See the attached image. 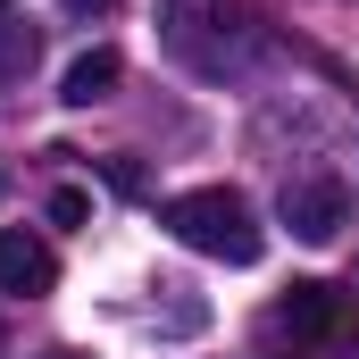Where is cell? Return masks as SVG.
I'll use <instances>...</instances> for the list:
<instances>
[{
    "mask_svg": "<svg viewBox=\"0 0 359 359\" xmlns=\"http://www.w3.org/2000/svg\"><path fill=\"white\" fill-rule=\"evenodd\" d=\"M159 226L176 234L184 251H201V259H226V268H251V259L268 251V234H259L251 201H243V192H226V184H201V192H176V201L159 209Z\"/></svg>",
    "mask_w": 359,
    "mask_h": 359,
    "instance_id": "obj_1",
    "label": "cell"
},
{
    "mask_svg": "<svg viewBox=\"0 0 359 359\" xmlns=\"http://www.w3.org/2000/svg\"><path fill=\"white\" fill-rule=\"evenodd\" d=\"M343 217H351V192H343L334 176H292L284 184V226H292L301 243H334Z\"/></svg>",
    "mask_w": 359,
    "mask_h": 359,
    "instance_id": "obj_2",
    "label": "cell"
},
{
    "mask_svg": "<svg viewBox=\"0 0 359 359\" xmlns=\"http://www.w3.org/2000/svg\"><path fill=\"white\" fill-rule=\"evenodd\" d=\"M50 284H59L50 243H42V234H25V226H0V292H25V301H42Z\"/></svg>",
    "mask_w": 359,
    "mask_h": 359,
    "instance_id": "obj_3",
    "label": "cell"
},
{
    "mask_svg": "<svg viewBox=\"0 0 359 359\" xmlns=\"http://www.w3.org/2000/svg\"><path fill=\"white\" fill-rule=\"evenodd\" d=\"M276 326H292V334H326V326H343V292H334V284H292V292L276 301Z\"/></svg>",
    "mask_w": 359,
    "mask_h": 359,
    "instance_id": "obj_4",
    "label": "cell"
},
{
    "mask_svg": "<svg viewBox=\"0 0 359 359\" xmlns=\"http://www.w3.org/2000/svg\"><path fill=\"white\" fill-rule=\"evenodd\" d=\"M117 76H126V67H117V50H84V59L67 67L59 100H67V109H92V100H109V92H117Z\"/></svg>",
    "mask_w": 359,
    "mask_h": 359,
    "instance_id": "obj_5",
    "label": "cell"
},
{
    "mask_svg": "<svg viewBox=\"0 0 359 359\" xmlns=\"http://www.w3.org/2000/svg\"><path fill=\"white\" fill-rule=\"evenodd\" d=\"M34 50H42V34H34L17 8H0V84H17V76L34 67Z\"/></svg>",
    "mask_w": 359,
    "mask_h": 359,
    "instance_id": "obj_6",
    "label": "cell"
},
{
    "mask_svg": "<svg viewBox=\"0 0 359 359\" xmlns=\"http://www.w3.org/2000/svg\"><path fill=\"white\" fill-rule=\"evenodd\" d=\"M84 209H92V201L76 192V184H59V192H50V217H59V226H84Z\"/></svg>",
    "mask_w": 359,
    "mask_h": 359,
    "instance_id": "obj_7",
    "label": "cell"
},
{
    "mask_svg": "<svg viewBox=\"0 0 359 359\" xmlns=\"http://www.w3.org/2000/svg\"><path fill=\"white\" fill-rule=\"evenodd\" d=\"M59 8H67V17H109L117 0H59Z\"/></svg>",
    "mask_w": 359,
    "mask_h": 359,
    "instance_id": "obj_8",
    "label": "cell"
},
{
    "mask_svg": "<svg viewBox=\"0 0 359 359\" xmlns=\"http://www.w3.org/2000/svg\"><path fill=\"white\" fill-rule=\"evenodd\" d=\"M42 359H84V351H42Z\"/></svg>",
    "mask_w": 359,
    "mask_h": 359,
    "instance_id": "obj_9",
    "label": "cell"
},
{
    "mask_svg": "<svg viewBox=\"0 0 359 359\" xmlns=\"http://www.w3.org/2000/svg\"><path fill=\"white\" fill-rule=\"evenodd\" d=\"M0 359H8V326H0Z\"/></svg>",
    "mask_w": 359,
    "mask_h": 359,
    "instance_id": "obj_10",
    "label": "cell"
}]
</instances>
